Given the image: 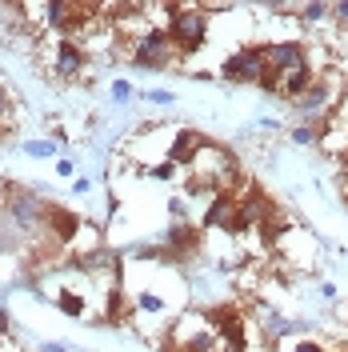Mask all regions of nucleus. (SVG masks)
<instances>
[{"mask_svg":"<svg viewBox=\"0 0 348 352\" xmlns=\"http://www.w3.org/2000/svg\"><path fill=\"white\" fill-rule=\"evenodd\" d=\"M208 8H200V4H168V24H164V32H168V41L180 56H196L204 41H208Z\"/></svg>","mask_w":348,"mask_h":352,"instance_id":"nucleus-1","label":"nucleus"},{"mask_svg":"<svg viewBox=\"0 0 348 352\" xmlns=\"http://www.w3.org/2000/svg\"><path fill=\"white\" fill-rule=\"evenodd\" d=\"M48 212H52V204L36 188H8V197H4V217L12 220L17 232L44 236L48 232Z\"/></svg>","mask_w":348,"mask_h":352,"instance_id":"nucleus-2","label":"nucleus"},{"mask_svg":"<svg viewBox=\"0 0 348 352\" xmlns=\"http://www.w3.org/2000/svg\"><path fill=\"white\" fill-rule=\"evenodd\" d=\"M168 336H173V340H168V349H173V352H220V349H224L204 308H196V312H184V316L176 320V329L168 332Z\"/></svg>","mask_w":348,"mask_h":352,"instance_id":"nucleus-3","label":"nucleus"},{"mask_svg":"<svg viewBox=\"0 0 348 352\" xmlns=\"http://www.w3.org/2000/svg\"><path fill=\"white\" fill-rule=\"evenodd\" d=\"M180 56L173 48V41H168V32L164 28H149L144 36H136V41L129 44V60L132 68H140V72H160V68H168Z\"/></svg>","mask_w":348,"mask_h":352,"instance_id":"nucleus-4","label":"nucleus"},{"mask_svg":"<svg viewBox=\"0 0 348 352\" xmlns=\"http://www.w3.org/2000/svg\"><path fill=\"white\" fill-rule=\"evenodd\" d=\"M264 76V44H244L232 56L220 60V80L224 85H261Z\"/></svg>","mask_w":348,"mask_h":352,"instance_id":"nucleus-5","label":"nucleus"},{"mask_svg":"<svg viewBox=\"0 0 348 352\" xmlns=\"http://www.w3.org/2000/svg\"><path fill=\"white\" fill-rule=\"evenodd\" d=\"M332 96H336V85H332V76H320V80L308 88L301 100H292V112L301 116V124H312V129H320V124L328 120Z\"/></svg>","mask_w":348,"mask_h":352,"instance_id":"nucleus-6","label":"nucleus"},{"mask_svg":"<svg viewBox=\"0 0 348 352\" xmlns=\"http://www.w3.org/2000/svg\"><path fill=\"white\" fill-rule=\"evenodd\" d=\"M85 65H88V56L76 41H68V36H56L52 41V48H48V72L56 80H76L85 72Z\"/></svg>","mask_w":348,"mask_h":352,"instance_id":"nucleus-7","label":"nucleus"},{"mask_svg":"<svg viewBox=\"0 0 348 352\" xmlns=\"http://www.w3.org/2000/svg\"><path fill=\"white\" fill-rule=\"evenodd\" d=\"M264 65L272 68L276 76H284V72H296V68H308V48L301 41L264 44Z\"/></svg>","mask_w":348,"mask_h":352,"instance_id":"nucleus-8","label":"nucleus"},{"mask_svg":"<svg viewBox=\"0 0 348 352\" xmlns=\"http://www.w3.org/2000/svg\"><path fill=\"white\" fill-rule=\"evenodd\" d=\"M164 252H168V261H188L200 252V228H193L188 220L184 224H168V232H164Z\"/></svg>","mask_w":348,"mask_h":352,"instance_id":"nucleus-9","label":"nucleus"},{"mask_svg":"<svg viewBox=\"0 0 348 352\" xmlns=\"http://www.w3.org/2000/svg\"><path fill=\"white\" fill-rule=\"evenodd\" d=\"M204 136L200 132H193V129H176L173 132V144H168V156L164 160H173L176 168H193L196 164V156L204 153Z\"/></svg>","mask_w":348,"mask_h":352,"instance_id":"nucleus-10","label":"nucleus"},{"mask_svg":"<svg viewBox=\"0 0 348 352\" xmlns=\"http://www.w3.org/2000/svg\"><path fill=\"white\" fill-rule=\"evenodd\" d=\"M232 212H237V197H232V192H217V197H208V208H204V217H200V228H224V232H228Z\"/></svg>","mask_w":348,"mask_h":352,"instance_id":"nucleus-11","label":"nucleus"},{"mask_svg":"<svg viewBox=\"0 0 348 352\" xmlns=\"http://www.w3.org/2000/svg\"><path fill=\"white\" fill-rule=\"evenodd\" d=\"M76 232H80V217H76L72 208L52 204V212H48V236L61 241V244H72L76 241Z\"/></svg>","mask_w":348,"mask_h":352,"instance_id":"nucleus-12","label":"nucleus"},{"mask_svg":"<svg viewBox=\"0 0 348 352\" xmlns=\"http://www.w3.org/2000/svg\"><path fill=\"white\" fill-rule=\"evenodd\" d=\"M316 80H320V76L312 72V65H308V68H296V72H284V76H281V96L292 104V100H301V96H305L308 88L316 85Z\"/></svg>","mask_w":348,"mask_h":352,"instance_id":"nucleus-13","label":"nucleus"},{"mask_svg":"<svg viewBox=\"0 0 348 352\" xmlns=\"http://www.w3.org/2000/svg\"><path fill=\"white\" fill-rule=\"evenodd\" d=\"M257 316H261V329H264V336L268 340H284V336H292L296 332V324L292 320H284V312H276L272 305H257Z\"/></svg>","mask_w":348,"mask_h":352,"instance_id":"nucleus-14","label":"nucleus"},{"mask_svg":"<svg viewBox=\"0 0 348 352\" xmlns=\"http://www.w3.org/2000/svg\"><path fill=\"white\" fill-rule=\"evenodd\" d=\"M132 308L144 312V316H164V312H168V296H164V292H136Z\"/></svg>","mask_w":348,"mask_h":352,"instance_id":"nucleus-15","label":"nucleus"},{"mask_svg":"<svg viewBox=\"0 0 348 352\" xmlns=\"http://www.w3.org/2000/svg\"><path fill=\"white\" fill-rule=\"evenodd\" d=\"M56 308H61L65 316H72V320H80V316H85V296H76V292L61 288V292H56Z\"/></svg>","mask_w":348,"mask_h":352,"instance_id":"nucleus-16","label":"nucleus"},{"mask_svg":"<svg viewBox=\"0 0 348 352\" xmlns=\"http://www.w3.org/2000/svg\"><path fill=\"white\" fill-rule=\"evenodd\" d=\"M129 316H132L129 296H124L120 288H112V292H109V320H112V324H120V320H129Z\"/></svg>","mask_w":348,"mask_h":352,"instance_id":"nucleus-17","label":"nucleus"},{"mask_svg":"<svg viewBox=\"0 0 348 352\" xmlns=\"http://www.w3.org/2000/svg\"><path fill=\"white\" fill-rule=\"evenodd\" d=\"M61 148H65V144H56V140H28V144H24V153L32 156V160H52V156L61 160Z\"/></svg>","mask_w":348,"mask_h":352,"instance_id":"nucleus-18","label":"nucleus"},{"mask_svg":"<svg viewBox=\"0 0 348 352\" xmlns=\"http://www.w3.org/2000/svg\"><path fill=\"white\" fill-rule=\"evenodd\" d=\"M325 16H332V4H325V0H312V4H301V21H305V24H320Z\"/></svg>","mask_w":348,"mask_h":352,"instance_id":"nucleus-19","label":"nucleus"},{"mask_svg":"<svg viewBox=\"0 0 348 352\" xmlns=\"http://www.w3.org/2000/svg\"><path fill=\"white\" fill-rule=\"evenodd\" d=\"M292 144H301V148L320 144V129H312V124H296V129H292Z\"/></svg>","mask_w":348,"mask_h":352,"instance_id":"nucleus-20","label":"nucleus"},{"mask_svg":"<svg viewBox=\"0 0 348 352\" xmlns=\"http://www.w3.org/2000/svg\"><path fill=\"white\" fill-rule=\"evenodd\" d=\"M140 100H149V104H160V109H173L176 96L168 88H149V92H140Z\"/></svg>","mask_w":348,"mask_h":352,"instance_id":"nucleus-21","label":"nucleus"},{"mask_svg":"<svg viewBox=\"0 0 348 352\" xmlns=\"http://www.w3.org/2000/svg\"><path fill=\"white\" fill-rule=\"evenodd\" d=\"M136 96V88H132V80H112V104H124V100H132Z\"/></svg>","mask_w":348,"mask_h":352,"instance_id":"nucleus-22","label":"nucleus"},{"mask_svg":"<svg viewBox=\"0 0 348 352\" xmlns=\"http://www.w3.org/2000/svg\"><path fill=\"white\" fill-rule=\"evenodd\" d=\"M149 176H153V180H173L176 164H173V160H160V164H153V168H149Z\"/></svg>","mask_w":348,"mask_h":352,"instance_id":"nucleus-23","label":"nucleus"},{"mask_svg":"<svg viewBox=\"0 0 348 352\" xmlns=\"http://www.w3.org/2000/svg\"><path fill=\"white\" fill-rule=\"evenodd\" d=\"M168 212H173V224H184V220H188V204H184V197L168 200Z\"/></svg>","mask_w":348,"mask_h":352,"instance_id":"nucleus-24","label":"nucleus"},{"mask_svg":"<svg viewBox=\"0 0 348 352\" xmlns=\"http://www.w3.org/2000/svg\"><path fill=\"white\" fill-rule=\"evenodd\" d=\"M92 192V176H76L72 180V197H88Z\"/></svg>","mask_w":348,"mask_h":352,"instance_id":"nucleus-25","label":"nucleus"},{"mask_svg":"<svg viewBox=\"0 0 348 352\" xmlns=\"http://www.w3.org/2000/svg\"><path fill=\"white\" fill-rule=\"evenodd\" d=\"M8 112H12V104H8V92L0 88V132H4V124H8Z\"/></svg>","mask_w":348,"mask_h":352,"instance_id":"nucleus-26","label":"nucleus"},{"mask_svg":"<svg viewBox=\"0 0 348 352\" xmlns=\"http://www.w3.org/2000/svg\"><path fill=\"white\" fill-rule=\"evenodd\" d=\"M36 349H41V352H72V349L65 344V340H41Z\"/></svg>","mask_w":348,"mask_h":352,"instance_id":"nucleus-27","label":"nucleus"},{"mask_svg":"<svg viewBox=\"0 0 348 352\" xmlns=\"http://www.w3.org/2000/svg\"><path fill=\"white\" fill-rule=\"evenodd\" d=\"M56 176H76V164H72L68 156H61V160H56Z\"/></svg>","mask_w":348,"mask_h":352,"instance_id":"nucleus-28","label":"nucleus"},{"mask_svg":"<svg viewBox=\"0 0 348 352\" xmlns=\"http://www.w3.org/2000/svg\"><path fill=\"white\" fill-rule=\"evenodd\" d=\"M332 21L348 24V0H340V4H332Z\"/></svg>","mask_w":348,"mask_h":352,"instance_id":"nucleus-29","label":"nucleus"},{"mask_svg":"<svg viewBox=\"0 0 348 352\" xmlns=\"http://www.w3.org/2000/svg\"><path fill=\"white\" fill-rule=\"evenodd\" d=\"M292 352H325V344H316V340H301Z\"/></svg>","mask_w":348,"mask_h":352,"instance_id":"nucleus-30","label":"nucleus"},{"mask_svg":"<svg viewBox=\"0 0 348 352\" xmlns=\"http://www.w3.org/2000/svg\"><path fill=\"white\" fill-rule=\"evenodd\" d=\"M320 296L325 300H336V285H320Z\"/></svg>","mask_w":348,"mask_h":352,"instance_id":"nucleus-31","label":"nucleus"}]
</instances>
